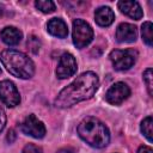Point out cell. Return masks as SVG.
Instances as JSON below:
<instances>
[{
	"label": "cell",
	"mask_w": 153,
	"mask_h": 153,
	"mask_svg": "<svg viewBox=\"0 0 153 153\" xmlns=\"http://www.w3.org/2000/svg\"><path fill=\"white\" fill-rule=\"evenodd\" d=\"M16 131L13 130V129H10L8 130V133H7V137H6V140H7V142L8 143H12L14 140H16Z\"/></svg>",
	"instance_id": "obj_22"
},
{
	"label": "cell",
	"mask_w": 153,
	"mask_h": 153,
	"mask_svg": "<svg viewBox=\"0 0 153 153\" xmlns=\"http://www.w3.org/2000/svg\"><path fill=\"white\" fill-rule=\"evenodd\" d=\"M136 57H137V51L134 49H126V50L116 49L110 53V60L116 71L129 69L136 62Z\"/></svg>",
	"instance_id": "obj_5"
},
{
	"label": "cell",
	"mask_w": 153,
	"mask_h": 153,
	"mask_svg": "<svg viewBox=\"0 0 153 153\" xmlns=\"http://www.w3.org/2000/svg\"><path fill=\"white\" fill-rule=\"evenodd\" d=\"M39 45H41V43H39V41L37 39V37H35V36H31L29 39H27V47L30 48V50L32 51V53H38V50H39Z\"/></svg>",
	"instance_id": "obj_19"
},
{
	"label": "cell",
	"mask_w": 153,
	"mask_h": 153,
	"mask_svg": "<svg viewBox=\"0 0 153 153\" xmlns=\"http://www.w3.org/2000/svg\"><path fill=\"white\" fill-rule=\"evenodd\" d=\"M141 131H142V134L145 135V137L149 142L153 141V139H152V133H153V120H152V116H147L141 122Z\"/></svg>",
	"instance_id": "obj_16"
},
{
	"label": "cell",
	"mask_w": 153,
	"mask_h": 153,
	"mask_svg": "<svg viewBox=\"0 0 153 153\" xmlns=\"http://www.w3.org/2000/svg\"><path fill=\"white\" fill-rule=\"evenodd\" d=\"M98 86L99 80L97 74L93 72H85L57 94L55 105L65 109L71 108L82 100L90 99L98 90Z\"/></svg>",
	"instance_id": "obj_1"
},
{
	"label": "cell",
	"mask_w": 153,
	"mask_h": 153,
	"mask_svg": "<svg viewBox=\"0 0 153 153\" xmlns=\"http://www.w3.org/2000/svg\"><path fill=\"white\" fill-rule=\"evenodd\" d=\"M0 99L1 102L8 106L14 108L20 102V96L17 90V86L10 80L0 81Z\"/></svg>",
	"instance_id": "obj_6"
},
{
	"label": "cell",
	"mask_w": 153,
	"mask_h": 153,
	"mask_svg": "<svg viewBox=\"0 0 153 153\" xmlns=\"http://www.w3.org/2000/svg\"><path fill=\"white\" fill-rule=\"evenodd\" d=\"M47 30L50 35L57 37V38H65L68 35L67 24L61 18H53L48 22Z\"/></svg>",
	"instance_id": "obj_12"
},
{
	"label": "cell",
	"mask_w": 153,
	"mask_h": 153,
	"mask_svg": "<svg viewBox=\"0 0 153 153\" xmlns=\"http://www.w3.org/2000/svg\"><path fill=\"white\" fill-rule=\"evenodd\" d=\"M130 96V88L126 82H115L106 92L105 99L111 105H120Z\"/></svg>",
	"instance_id": "obj_8"
},
{
	"label": "cell",
	"mask_w": 153,
	"mask_h": 153,
	"mask_svg": "<svg viewBox=\"0 0 153 153\" xmlns=\"http://www.w3.org/2000/svg\"><path fill=\"white\" fill-rule=\"evenodd\" d=\"M137 37L136 26L129 23H122L116 29V39L120 43H131L135 42Z\"/></svg>",
	"instance_id": "obj_10"
},
{
	"label": "cell",
	"mask_w": 153,
	"mask_h": 153,
	"mask_svg": "<svg viewBox=\"0 0 153 153\" xmlns=\"http://www.w3.org/2000/svg\"><path fill=\"white\" fill-rule=\"evenodd\" d=\"M35 6L43 13H51L55 11V4L50 0H37Z\"/></svg>",
	"instance_id": "obj_17"
},
{
	"label": "cell",
	"mask_w": 153,
	"mask_h": 153,
	"mask_svg": "<svg viewBox=\"0 0 153 153\" xmlns=\"http://www.w3.org/2000/svg\"><path fill=\"white\" fill-rule=\"evenodd\" d=\"M141 36H142V41L148 47H152V44H153V25L151 22H145L142 24Z\"/></svg>",
	"instance_id": "obj_15"
},
{
	"label": "cell",
	"mask_w": 153,
	"mask_h": 153,
	"mask_svg": "<svg viewBox=\"0 0 153 153\" xmlns=\"http://www.w3.org/2000/svg\"><path fill=\"white\" fill-rule=\"evenodd\" d=\"M153 73H152V68H147L145 72H143V81L147 86V90H148V93L149 96H153Z\"/></svg>",
	"instance_id": "obj_18"
},
{
	"label": "cell",
	"mask_w": 153,
	"mask_h": 153,
	"mask_svg": "<svg viewBox=\"0 0 153 153\" xmlns=\"http://www.w3.org/2000/svg\"><path fill=\"white\" fill-rule=\"evenodd\" d=\"M20 129L25 135L32 136L35 139H42L45 135V127L42 121H39L33 114L25 117L20 124Z\"/></svg>",
	"instance_id": "obj_7"
},
{
	"label": "cell",
	"mask_w": 153,
	"mask_h": 153,
	"mask_svg": "<svg viewBox=\"0 0 153 153\" xmlns=\"http://www.w3.org/2000/svg\"><path fill=\"white\" fill-rule=\"evenodd\" d=\"M0 60L4 67L14 76L20 79H29L35 73V65L32 60L24 53L16 49H6L1 51Z\"/></svg>",
	"instance_id": "obj_3"
},
{
	"label": "cell",
	"mask_w": 153,
	"mask_h": 153,
	"mask_svg": "<svg viewBox=\"0 0 153 153\" xmlns=\"http://www.w3.org/2000/svg\"><path fill=\"white\" fill-rule=\"evenodd\" d=\"M22 32L14 26H6L0 32V38L7 45H17L22 41Z\"/></svg>",
	"instance_id": "obj_13"
},
{
	"label": "cell",
	"mask_w": 153,
	"mask_h": 153,
	"mask_svg": "<svg viewBox=\"0 0 153 153\" xmlns=\"http://www.w3.org/2000/svg\"><path fill=\"white\" fill-rule=\"evenodd\" d=\"M137 153H153V151H152V148L148 147V146H141V147L139 148Z\"/></svg>",
	"instance_id": "obj_23"
},
{
	"label": "cell",
	"mask_w": 153,
	"mask_h": 153,
	"mask_svg": "<svg viewBox=\"0 0 153 153\" xmlns=\"http://www.w3.org/2000/svg\"><path fill=\"white\" fill-rule=\"evenodd\" d=\"M23 153H43V151L38 146H36L33 143H27L23 148Z\"/></svg>",
	"instance_id": "obj_20"
},
{
	"label": "cell",
	"mask_w": 153,
	"mask_h": 153,
	"mask_svg": "<svg viewBox=\"0 0 153 153\" xmlns=\"http://www.w3.org/2000/svg\"><path fill=\"white\" fill-rule=\"evenodd\" d=\"M5 126H6V114H5L4 109L0 105V133L4 130Z\"/></svg>",
	"instance_id": "obj_21"
},
{
	"label": "cell",
	"mask_w": 153,
	"mask_h": 153,
	"mask_svg": "<svg viewBox=\"0 0 153 153\" xmlns=\"http://www.w3.org/2000/svg\"><path fill=\"white\" fill-rule=\"evenodd\" d=\"M56 153H75V151L72 148H62V149L57 151Z\"/></svg>",
	"instance_id": "obj_24"
},
{
	"label": "cell",
	"mask_w": 153,
	"mask_h": 153,
	"mask_svg": "<svg viewBox=\"0 0 153 153\" xmlns=\"http://www.w3.org/2000/svg\"><path fill=\"white\" fill-rule=\"evenodd\" d=\"M79 136L91 147L103 148L110 141V133L106 126L96 117H85L78 126Z\"/></svg>",
	"instance_id": "obj_2"
},
{
	"label": "cell",
	"mask_w": 153,
	"mask_h": 153,
	"mask_svg": "<svg viewBox=\"0 0 153 153\" xmlns=\"http://www.w3.org/2000/svg\"><path fill=\"white\" fill-rule=\"evenodd\" d=\"M118 8L121 10L122 13H124L126 16L130 17L131 19L139 20L142 18L143 12L141 10V6L139 5L137 1H120L118 2Z\"/></svg>",
	"instance_id": "obj_11"
},
{
	"label": "cell",
	"mask_w": 153,
	"mask_h": 153,
	"mask_svg": "<svg viewBox=\"0 0 153 153\" xmlns=\"http://www.w3.org/2000/svg\"><path fill=\"white\" fill-rule=\"evenodd\" d=\"M93 39V30L88 23L82 19L73 22V43L78 49H82Z\"/></svg>",
	"instance_id": "obj_4"
},
{
	"label": "cell",
	"mask_w": 153,
	"mask_h": 153,
	"mask_svg": "<svg viewBox=\"0 0 153 153\" xmlns=\"http://www.w3.org/2000/svg\"><path fill=\"white\" fill-rule=\"evenodd\" d=\"M75 72H76V61L74 56L69 53L62 54L56 68V76L59 79H67L72 76Z\"/></svg>",
	"instance_id": "obj_9"
},
{
	"label": "cell",
	"mask_w": 153,
	"mask_h": 153,
	"mask_svg": "<svg viewBox=\"0 0 153 153\" xmlns=\"http://www.w3.org/2000/svg\"><path fill=\"white\" fill-rule=\"evenodd\" d=\"M94 19L99 26H109L112 24V22L115 19V13L112 12V10L110 7L102 6V7L96 10Z\"/></svg>",
	"instance_id": "obj_14"
}]
</instances>
